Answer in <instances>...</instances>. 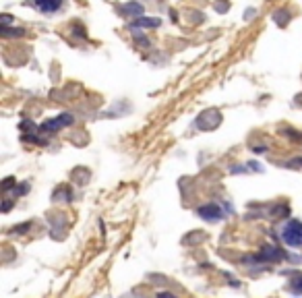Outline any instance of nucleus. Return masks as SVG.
<instances>
[{
  "label": "nucleus",
  "instance_id": "7",
  "mask_svg": "<svg viewBox=\"0 0 302 298\" xmlns=\"http://www.w3.org/2000/svg\"><path fill=\"white\" fill-rule=\"evenodd\" d=\"M160 298H174V296H170V294H160Z\"/></svg>",
  "mask_w": 302,
  "mask_h": 298
},
{
  "label": "nucleus",
  "instance_id": "3",
  "mask_svg": "<svg viewBox=\"0 0 302 298\" xmlns=\"http://www.w3.org/2000/svg\"><path fill=\"white\" fill-rule=\"evenodd\" d=\"M199 215L203 217V220L215 222V220H220L221 217V212H220V207H215V205H205V207H199Z\"/></svg>",
  "mask_w": 302,
  "mask_h": 298
},
{
  "label": "nucleus",
  "instance_id": "5",
  "mask_svg": "<svg viewBox=\"0 0 302 298\" xmlns=\"http://www.w3.org/2000/svg\"><path fill=\"white\" fill-rule=\"evenodd\" d=\"M137 25H145V27H158L160 21L158 19H139V21H137Z\"/></svg>",
  "mask_w": 302,
  "mask_h": 298
},
{
  "label": "nucleus",
  "instance_id": "1",
  "mask_svg": "<svg viewBox=\"0 0 302 298\" xmlns=\"http://www.w3.org/2000/svg\"><path fill=\"white\" fill-rule=\"evenodd\" d=\"M282 236L290 247H302V222L290 220L282 230Z\"/></svg>",
  "mask_w": 302,
  "mask_h": 298
},
{
  "label": "nucleus",
  "instance_id": "2",
  "mask_svg": "<svg viewBox=\"0 0 302 298\" xmlns=\"http://www.w3.org/2000/svg\"><path fill=\"white\" fill-rule=\"evenodd\" d=\"M71 122H73V116H71V114H60V116H56V118L46 120L44 125L40 127V130H41V133H46V135H52V133H56V130L68 127Z\"/></svg>",
  "mask_w": 302,
  "mask_h": 298
},
{
  "label": "nucleus",
  "instance_id": "4",
  "mask_svg": "<svg viewBox=\"0 0 302 298\" xmlns=\"http://www.w3.org/2000/svg\"><path fill=\"white\" fill-rule=\"evenodd\" d=\"M60 4H62V0H36V6L41 13H54L60 8Z\"/></svg>",
  "mask_w": 302,
  "mask_h": 298
},
{
  "label": "nucleus",
  "instance_id": "6",
  "mask_svg": "<svg viewBox=\"0 0 302 298\" xmlns=\"http://www.w3.org/2000/svg\"><path fill=\"white\" fill-rule=\"evenodd\" d=\"M292 288H294V292H300V294H302V276L296 277L294 282H292Z\"/></svg>",
  "mask_w": 302,
  "mask_h": 298
}]
</instances>
